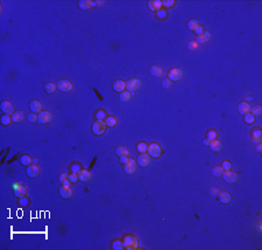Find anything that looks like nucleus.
I'll return each instance as SVG.
<instances>
[{"instance_id":"52","label":"nucleus","mask_w":262,"mask_h":250,"mask_svg":"<svg viewBox=\"0 0 262 250\" xmlns=\"http://www.w3.org/2000/svg\"><path fill=\"white\" fill-rule=\"evenodd\" d=\"M28 203H29V199L26 198V197L20 198V200H19V204H20L21 206H26V205H28Z\"/></svg>"},{"instance_id":"1","label":"nucleus","mask_w":262,"mask_h":250,"mask_svg":"<svg viewBox=\"0 0 262 250\" xmlns=\"http://www.w3.org/2000/svg\"><path fill=\"white\" fill-rule=\"evenodd\" d=\"M124 245H125L126 249H137L139 248V241H137V237L135 235H126L124 237Z\"/></svg>"},{"instance_id":"40","label":"nucleus","mask_w":262,"mask_h":250,"mask_svg":"<svg viewBox=\"0 0 262 250\" xmlns=\"http://www.w3.org/2000/svg\"><path fill=\"white\" fill-rule=\"evenodd\" d=\"M223 173H224V169L221 167H215L212 169V175H213L215 177H221Z\"/></svg>"},{"instance_id":"13","label":"nucleus","mask_w":262,"mask_h":250,"mask_svg":"<svg viewBox=\"0 0 262 250\" xmlns=\"http://www.w3.org/2000/svg\"><path fill=\"white\" fill-rule=\"evenodd\" d=\"M141 167H146L150 164V156L148 154H141L139 158H137V162H136Z\"/></svg>"},{"instance_id":"22","label":"nucleus","mask_w":262,"mask_h":250,"mask_svg":"<svg viewBox=\"0 0 262 250\" xmlns=\"http://www.w3.org/2000/svg\"><path fill=\"white\" fill-rule=\"evenodd\" d=\"M252 140L253 142H255V143H261L262 142V131L261 129H259V128H255V129L253 130V133H252Z\"/></svg>"},{"instance_id":"30","label":"nucleus","mask_w":262,"mask_h":250,"mask_svg":"<svg viewBox=\"0 0 262 250\" xmlns=\"http://www.w3.org/2000/svg\"><path fill=\"white\" fill-rule=\"evenodd\" d=\"M210 38H211V34H210L209 31H204L202 35H198V36H197V42L205 43V42L210 41Z\"/></svg>"},{"instance_id":"16","label":"nucleus","mask_w":262,"mask_h":250,"mask_svg":"<svg viewBox=\"0 0 262 250\" xmlns=\"http://www.w3.org/2000/svg\"><path fill=\"white\" fill-rule=\"evenodd\" d=\"M113 90H114L115 92H118V93H121V92H124L126 90V82L124 80H121V79H117L113 82Z\"/></svg>"},{"instance_id":"44","label":"nucleus","mask_w":262,"mask_h":250,"mask_svg":"<svg viewBox=\"0 0 262 250\" xmlns=\"http://www.w3.org/2000/svg\"><path fill=\"white\" fill-rule=\"evenodd\" d=\"M168 15L167 10H160L158 12H156V16L160 19V20H163V19H166Z\"/></svg>"},{"instance_id":"9","label":"nucleus","mask_w":262,"mask_h":250,"mask_svg":"<svg viewBox=\"0 0 262 250\" xmlns=\"http://www.w3.org/2000/svg\"><path fill=\"white\" fill-rule=\"evenodd\" d=\"M124 169H125V172L127 175H133L136 172V162L133 159V158H129L128 162L124 164Z\"/></svg>"},{"instance_id":"53","label":"nucleus","mask_w":262,"mask_h":250,"mask_svg":"<svg viewBox=\"0 0 262 250\" xmlns=\"http://www.w3.org/2000/svg\"><path fill=\"white\" fill-rule=\"evenodd\" d=\"M128 159H129V157H128V156H122V157H120V163H124V164H126V163L128 162Z\"/></svg>"},{"instance_id":"34","label":"nucleus","mask_w":262,"mask_h":250,"mask_svg":"<svg viewBox=\"0 0 262 250\" xmlns=\"http://www.w3.org/2000/svg\"><path fill=\"white\" fill-rule=\"evenodd\" d=\"M128 149L124 146H120L117 148V155L119 157H122V156H128Z\"/></svg>"},{"instance_id":"48","label":"nucleus","mask_w":262,"mask_h":250,"mask_svg":"<svg viewBox=\"0 0 262 250\" xmlns=\"http://www.w3.org/2000/svg\"><path fill=\"white\" fill-rule=\"evenodd\" d=\"M219 192H220V190L218 188H210V194H211L212 197H218Z\"/></svg>"},{"instance_id":"2","label":"nucleus","mask_w":262,"mask_h":250,"mask_svg":"<svg viewBox=\"0 0 262 250\" xmlns=\"http://www.w3.org/2000/svg\"><path fill=\"white\" fill-rule=\"evenodd\" d=\"M106 129H107V126L105 123V120H96L92 123V131L94 135H103L106 133Z\"/></svg>"},{"instance_id":"41","label":"nucleus","mask_w":262,"mask_h":250,"mask_svg":"<svg viewBox=\"0 0 262 250\" xmlns=\"http://www.w3.org/2000/svg\"><path fill=\"white\" fill-rule=\"evenodd\" d=\"M27 120L29 121V122H36V121H39V114H36V113H29V114L27 115Z\"/></svg>"},{"instance_id":"25","label":"nucleus","mask_w":262,"mask_h":250,"mask_svg":"<svg viewBox=\"0 0 262 250\" xmlns=\"http://www.w3.org/2000/svg\"><path fill=\"white\" fill-rule=\"evenodd\" d=\"M150 73H152L154 77H162L163 76V73H164V71H163V69L160 67V65H154V67H152L150 68Z\"/></svg>"},{"instance_id":"46","label":"nucleus","mask_w":262,"mask_h":250,"mask_svg":"<svg viewBox=\"0 0 262 250\" xmlns=\"http://www.w3.org/2000/svg\"><path fill=\"white\" fill-rule=\"evenodd\" d=\"M69 180L72 183H76L78 179V173H76V172H71V173H69Z\"/></svg>"},{"instance_id":"7","label":"nucleus","mask_w":262,"mask_h":250,"mask_svg":"<svg viewBox=\"0 0 262 250\" xmlns=\"http://www.w3.org/2000/svg\"><path fill=\"white\" fill-rule=\"evenodd\" d=\"M57 89L61 92L68 93V92H70L72 90V83L69 79H61V80L57 82Z\"/></svg>"},{"instance_id":"50","label":"nucleus","mask_w":262,"mask_h":250,"mask_svg":"<svg viewBox=\"0 0 262 250\" xmlns=\"http://www.w3.org/2000/svg\"><path fill=\"white\" fill-rule=\"evenodd\" d=\"M194 33H196V35H197V36H198V35H202V34H203V33H204V27L203 26H200V25H198V27H197V28H196V29H194Z\"/></svg>"},{"instance_id":"51","label":"nucleus","mask_w":262,"mask_h":250,"mask_svg":"<svg viewBox=\"0 0 262 250\" xmlns=\"http://www.w3.org/2000/svg\"><path fill=\"white\" fill-rule=\"evenodd\" d=\"M188 48L190 49V50H194V49H197V48H198V43H197V41L190 42V43H189V46H188Z\"/></svg>"},{"instance_id":"57","label":"nucleus","mask_w":262,"mask_h":250,"mask_svg":"<svg viewBox=\"0 0 262 250\" xmlns=\"http://www.w3.org/2000/svg\"><path fill=\"white\" fill-rule=\"evenodd\" d=\"M37 163H39V161H37L36 158H35V159H33V164H37Z\"/></svg>"},{"instance_id":"20","label":"nucleus","mask_w":262,"mask_h":250,"mask_svg":"<svg viewBox=\"0 0 262 250\" xmlns=\"http://www.w3.org/2000/svg\"><path fill=\"white\" fill-rule=\"evenodd\" d=\"M218 200H219L221 204H230L231 200H232V197H231V194L228 192H226V191H223V192H219L218 194Z\"/></svg>"},{"instance_id":"28","label":"nucleus","mask_w":262,"mask_h":250,"mask_svg":"<svg viewBox=\"0 0 262 250\" xmlns=\"http://www.w3.org/2000/svg\"><path fill=\"white\" fill-rule=\"evenodd\" d=\"M20 163L25 167H29L31 164H33V158L29 155H22L20 157Z\"/></svg>"},{"instance_id":"37","label":"nucleus","mask_w":262,"mask_h":250,"mask_svg":"<svg viewBox=\"0 0 262 250\" xmlns=\"http://www.w3.org/2000/svg\"><path fill=\"white\" fill-rule=\"evenodd\" d=\"M13 122V120H12V115L10 114H4L2 116H1V125H4V126H10V123Z\"/></svg>"},{"instance_id":"18","label":"nucleus","mask_w":262,"mask_h":250,"mask_svg":"<svg viewBox=\"0 0 262 250\" xmlns=\"http://www.w3.org/2000/svg\"><path fill=\"white\" fill-rule=\"evenodd\" d=\"M59 194H61V197L64 199H68L70 198L71 196H72V190L70 186H65V185H62L61 188H59Z\"/></svg>"},{"instance_id":"55","label":"nucleus","mask_w":262,"mask_h":250,"mask_svg":"<svg viewBox=\"0 0 262 250\" xmlns=\"http://www.w3.org/2000/svg\"><path fill=\"white\" fill-rule=\"evenodd\" d=\"M203 144H204V146H210V140H207V139H204V141H203Z\"/></svg>"},{"instance_id":"36","label":"nucleus","mask_w":262,"mask_h":250,"mask_svg":"<svg viewBox=\"0 0 262 250\" xmlns=\"http://www.w3.org/2000/svg\"><path fill=\"white\" fill-rule=\"evenodd\" d=\"M112 248L114 250H122L125 249V245H124V242L121 240H114L112 242Z\"/></svg>"},{"instance_id":"4","label":"nucleus","mask_w":262,"mask_h":250,"mask_svg":"<svg viewBox=\"0 0 262 250\" xmlns=\"http://www.w3.org/2000/svg\"><path fill=\"white\" fill-rule=\"evenodd\" d=\"M183 76L184 73L181 68H173L170 69L169 72H168V78L170 79L171 82H179V80H182Z\"/></svg>"},{"instance_id":"10","label":"nucleus","mask_w":262,"mask_h":250,"mask_svg":"<svg viewBox=\"0 0 262 250\" xmlns=\"http://www.w3.org/2000/svg\"><path fill=\"white\" fill-rule=\"evenodd\" d=\"M223 177H224V179H225V182L230 183V184L236 183V180H238V175H236L234 171H232V170L224 171V173H223Z\"/></svg>"},{"instance_id":"43","label":"nucleus","mask_w":262,"mask_h":250,"mask_svg":"<svg viewBox=\"0 0 262 250\" xmlns=\"http://www.w3.org/2000/svg\"><path fill=\"white\" fill-rule=\"evenodd\" d=\"M175 4H176L175 0H163L162 1V5L164 6L166 8H171V7H174Z\"/></svg>"},{"instance_id":"21","label":"nucleus","mask_w":262,"mask_h":250,"mask_svg":"<svg viewBox=\"0 0 262 250\" xmlns=\"http://www.w3.org/2000/svg\"><path fill=\"white\" fill-rule=\"evenodd\" d=\"M238 111H239V113L241 115H245L247 113H249L251 112V105L246 103V101H242L240 104L238 105Z\"/></svg>"},{"instance_id":"8","label":"nucleus","mask_w":262,"mask_h":250,"mask_svg":"<svg viewBox=\"0 0 262 250\" xmlns=\"http://www.w3.org/2000/svg\"><path fill=\"white\" fill-rule=\"evenodd\" d=\"M26 173H27V176H28V177L36 178V177L40 176V173H41V169H40V167H39L37 164H31L29 167H27Z\"/></svg>"},{"instance_id":"35","label":"nucleus","mask_w":262,"mask_h":250,"mask_svg":"<svg viewBox=\"0 0 262 250\" xmlns=\"http://www.w3.org/2000/svg\"><path fill=\"white\" fill-rule=\"evenodd\" d=\"M147 149H148V144L145 143V142H139L136 144V150H137V152H140V154L147 152Z\"/></svg>"},{"instance_id":"27","label":"nucleus","mask_w":262,"mask_h":250,"mask_svg":"<svg viewBox=\"0 0 262 250\" xmlns=\"http://www.w3.org/2000/svg\"><path fill=\"white\" fill-rule=\"evenodd\" d=\"M59 182H61L62 185H65V186H71V184H72L69 180V175L67 172H63V173L59 175Z\"/></svg>"},{"instance_id":"38","label":"nucleus","mask_w":262,"mask_h":250,"mask_svg":"<svg viewBox=\"0 0 262 250\" xmlns=\"http://www.w3.org/2000/svg\"><path fill=\"white\" fill-rule=\"evenodd\" d=\"M206 139H207V140H210V141L217 140V139H218V133H217L215 129L209 130V131L206 133Z\"/></svg>"},{"instance_id":"45","label":"nucleus","mask_w":262,"mask_h":250,"mask_svg":"<svg viewBox=\"0 0 262 250\" xmlns=\"http://www.w3.org/2000/svg\"><path fill=\"white\" fill-rule=\"evenodd\" d=\"M171 84H173V82H171L169 78L163 79L162 80V87L163 89H170V87H171Z\"/></svg>"},{"instance_id":"42","label":"nucleus","mask_w":262,"mask_h":250,"mask_svg":"<svg viewBox=\"0 0 262 250\" xmlns=\"http://www.w3.org/2000/svg\"><path fill=\"white\" fill-rule=\"evenodd\" d=\"M198 21L197 20H189L188 21V28L190 30H194L197 27H198Z\"/></svg>"},{"instance_id":"17","label":"nucleus","mask_w":262,"mask_h":250,"mask_svg":"<svg viewBox=\"0 0 262 250\" xmlns=\"http://www.w3.org/2000/svg\"><path fill=\"white\" fill-rule=\"evenodd\" d=\"M29 108L33 113H41L42 112V108H43V106H42V103L41 101H39V100H33L31 101V104H29Z\"/></svg>"},{"instance_id":"12","label":"nucleus","mask_w":262,"mask_h":250,"mask_svg":"<svg viewBox=\"0 0 262 250\" xmlns=\"http://www.w3.org/2000/svg\"><path fill=\"white\" fill-rule=\"evenodd\" d=\"M52 119V114L48 111H42L39 113V122L40 123H49Z\"/></svg>"},{"instance_id":"26","label":"nucleus","mask_w":262,"mask_h":250,"mask_svg":"<svg viewBox=\"0 0 262 250\" xmlns=\"http://www.w3.org/2000/svg\"><path fill=\"white\" fill-rule=\"evenodd\" d=\"M105 123L107 127H111V128H113L115 126L118 125V120H117V118L113 116V115H107V118L105 119Z\"/></svg>"},{"instance_id":"31","label":"nucleus","mask_w":262,"mask_h":250,"mask_svg":"<svg viewBox=\"0 0 262 250\" xmlns=\"http://www.w3.org/2000/svg\"><path fill=\"white\" fill-rule=\"evenodd\" d=\"M57 90V85L54 83H47L44 85V91H46V93H54L55 91Z\"/></svg>"},{"instance_id":"19","label":"nucleus","mask_w":262,"mask_h":250,"mask_svg":"<svg viewBox=\"0 0 262 250\" xmlns=\"http://www.w3.org/2000/svg\"><path fill=\"white\" fill-rule=\"evenodd\" d=\"M26 118L27 116L25 115V113H23L22 111H15V112L12 114V120H13V122H16V123L22 122Z\"/></svg>"},{"instance_id":"49","label":"nucleus","mask_w":262,"mask_h":250,"mask_svg":"<svg viewBox=\"0 0 262 250\" xmlns=\"http://www.w3.org/2000/svg\"><path fill=\"white\" fill-rule=\"evenodd\" d=\"M70 170H71V172H76V173H78V172L82 170V167H80L79 164H72L71 167H70Z\"/></svg>"},{"instance_id":"32","label":"nucleus","mask_w":262,"mask_h":250,"mask_svg":"<svg viewBox=\"0 0 262 250\" xmlns=\"http://www.w3.org/2000/svg\"><path fill=\"white\" fill-rule=\"evenodd\" d=\"M244 120H245V122H246L247 125H253L255 122V120H256V118H255V115H253L249 112V113L244 115Z\"/></svg>"},{"instance_id":"24","label":"nucleus","mask_w":262,"mask_h":250,"mask_svg":"<svg viewBox=\"0 0 262 250\" xmlns=\"http://www.w3.org/2000/svg\"><path fill=\"white\" fill-rule=\"evenodd\" d=\"M78 6L80 10H89L90 7L96 6V1H91V0H80L78 2Z\"/></svg>"},{"instance_id":"23","label":"nucleus","mask_w":262,"mask_h":250,"mask_svg":"<svg viewBox=\"0 0 262 250\" xmlns=\"http://www.w3.org/2000/svg\"><path fill=\"white\" fill-rule=\"evenodd\" d=\"M210 148H211V150L212 151L218 152V151L221 150V148H223V143H221L218 139H217V140H213V141H210Z\"/></svg>"},{"instance_id":"47","label":"nucleus","mask_w":262,"mask_h":250,"mask_svg":"<svg viewBox=\"0 0 262 250\" xmlns=\"http://www.w3.org/2000/svg\"><path fill=\"white\" fill-rule=\"evenodd\" d=\"M221 167L224 169V171H228V170L232 169V163L230 161H224L223 164H221Z\"/></svg>"},{"instance_id":"54","label":"nucleus","mask_w":262,"mask_h":250,"mask_svg":"<svg viewBox=\"0 0 262 250\" xmlns=\"http://www.w3.org/2000/svg\"><path fill=\"white\" fill-rule=\"evenodd\" d=\"M256 151H257V152H261V151H262V143H257Z\"/></svg>"},{"instance_id":"3","label":"nucleus","mask_w":262,"mask_h":250,"mask_svg":"<svg viewBox=\"0 0 262 250\" xmlns=\"http://www.w3.org/2000/svg\"><path fill=\"white\" fill-rule=\"evenodd\" d=\"M147 152H148V155L152 157V158H158V157H161V155H162V148H161V146L158 143L154 142V143H150L148 146Z\"/></svg>"},{"instance_id":"11","label":"nucleus","mask_w":262,"mask_h":250,"mask_svg":"<svg viewBox=\"0 0 262 250\" xmlns=\"http://www.w3.org/2000/svg\"><path fill=\"white\" fill-rule=\"evenodd\" d=\"M0 107H1V111L5 113V114H10L12 115L15 111H14V105L12 104L10 101H2L1 105H0Z\"/></svg>"},{"instance_id":"33","label":"nucleus","mask_w":262,"mask_h":250,"mask_svg":"<svg viewBox=\"0 0 262 250\" xmlns=\"http://www.w3.org/2000/svg\"><path fill=\"white\" fill-rule=\"evenodd\" d=\"M94 118L97 120H105L107 118V113L105 110H98L96 113H94Z\"/></svg>"},{"instance_id":"5","label":"nucleus","mask_w":262,"mask_h":250,"mask_svg":"<svg viewBox=\"0 0 262 250\" xmlns=\"http://www.w3.org/2000/svg\"><path fill=\"white\" fill-rule=\"evenodd\" d=\"M140 86H141V80L137 78H132L128 82H126V90L129 91L132 94L135 93L140 89Z\"/></svg>"},{"instance_id":"29","label":"nucleus","mask_w":262,"mask_h":250,"mask_svg":"<svg viewBox=\"0 0 262 250\" xmlns=\"http://www.w3.org/2000/svg\"><path fill=\"white\" fill-rule=\"evenodd\" d=\"M132 95L133 94L129 92V91H127V90H125L124 92H121L120 95H119V98H120V100L122 101V103H127V101H129L132 98Z\"/></svg>"},{"instance_id":"15","label":"nucleus","mask_w":262,"mask_h":250,"mask_svg":"<svg viewBox=\"0 0 262 250\" xmlns=\"http://www.w3.org/2000/svg\"><path fill=\"white\" fill-rule=\"evenodd\" d=\"M162 0H150L148 1V8L153 12H158L162 10Z\"/></svg>"},{"instance_id":"6","label":"nucleus","mask_w":262,"mask_h":250,"mask_svg":"<svg viewBox=\"0 0 262 250\" xmlns=\"http://www.w3.org/2000/svg\"><path fill=\"white\" fill-rule=\"evenodd\" d=\"M12 188H13V192L16 198H23L27 194V188L25 185H22L21 183H14L12 185Z\"/></svg>"},{"instance_id":"14","label":"nucleus","mask_w":262,"mask_h":250,"mask_svg":"<svg viewBox=\"0 0 262 250\" xmlns=\"http://www.w3.org/2000/svg\"><path fill=\"white\" fill-rule=\"evenodd\" d=\"M92 178V175L89 170H85V169H82L80 171L78 172V179L80 182L83 183H89Z\"/></svg>"},{"instance_id":"56","label":"nucleus","mask_w":262,"mask_h":250,"mask_svg":"<svg viewBox=\"0 0 262 250\" xmlns=\"http://www.w3.org/2000/svg\"><path fill=\"white\" fill-rule=\"evenodd\" d=\"M104 4V1H96V6H101Z\"/></svg>"},{"instance_id":"39","label":"nucleus","mask_w":262,"mask_h":250,"mask_svg":"<svg viewBox=\"0 0 262 250\" xmlns=\"http://www.w3.org/2000/svg\"><path fill=\"white\" fill-rule=\"evenodd\" d=\"M251 112L253 115L260 116V115L262 114V107L260 105H256V106H254V107H251Z\"/></svg>"}]
</instances>
